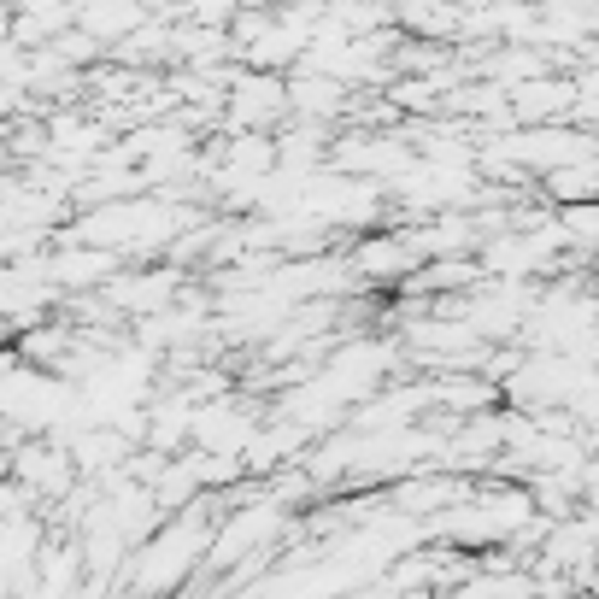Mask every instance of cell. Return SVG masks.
<instances>
[{
  "mask_svg": "<svg viewBox=\"0 0 599 599\" xmlns=\"http://www.w3.org/2000/svg\"><path fill=\"white\" fill-rule=\"evenodd\" d=\"M588 183H594L588 165L582 171H547V188H553L558 200H588Z\"/></svg>",
  "mask_w": 599,
  "mask_h": 599,
  "instance_id": "2",
  "label": "cell"
},
{
  "mask_svg": "<svg viewBox=\"0 0 599 599\" xmlns=\"http://www.w3.org/2000/svg\"><path fill=\"white\" fill-rule=\"evenodd\" d=\"M535 141H570V136H535ZM588 141V136H582ZM582 141H570V147H553V171L564 165V159H588V147ZM506 153H517V159H547V147H523V141H511Z\"/></svg>",
  "mask_w": 599,
  "mask_h": 599,
  "instance_id": "1",
  "label": "cell"
}]
</instances>
